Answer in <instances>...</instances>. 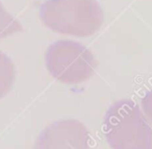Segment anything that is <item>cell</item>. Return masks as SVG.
Masks as SVG:
<instances>
[{
	"mask_svg": "<svg viewBox=\"0 0 152 149\" xmlns=\"http://www.w3.org/2000/svg\"><path fill=\"white\" fill-rule=\"evenodd\" d=\"M16 78V68L11 57L0 51V99L12 90Z\"/></svg>",
	"mask_w": 152,
	"mask_h": 149,
	"instance_id": "cell-5",
	"label": "cell"
},
{
	"mask_svg": "<svg viewBox=\"0 0 152 149\" xmlns=\"http://www.w3.org/2000/svg\"><path fill=\"white\" fill-rule=\"evenodd\" d=\"M103 134L112 149H152V128L140 103L122 99L110 106Z\"/></svg>",
	"mask_w": 152,
	"mask_h": 149,
	"instance_id": "cell-1",
	"label": "cell"
},
{
	"mask_svg": "<svg viewBox=\"0 0 152 149\" xmlns=\"http://www.w3.org/2000/svg\"><path fill=\"white\" fill-rule=\"evenodd\" d=\"M45 64L55 79L67 84L87 81L98 65L91 50L81 43L70 40L51 44L45 52Z\"/></svg>",
	"mask_w": 152,
	"mask_h": 149,
	"instance_id": "cell-3",
	"label": "cell"
},
{
	"mask_svg": "<svg viewBox=\"0 0 152 149\" xmlns=\"http://www.w3.org/2000/svg\"><path fill=\"white\" fill-rule=\"evenodd\" d=\"M90 141L89 130L83 122L61 119L42 130L34 149H89Z\"/></svg>",
	"mask_w": 152,
	"mask_h": 149,
	"instance_id": "cell-4",
	"label": "cell"
},
{
	"mask_svg": "<svg viewBox=\"0 0 152 149\" xmlns=\"http://www.w3.org/2000/svg\"><path fill=\"white\" fill-rule=\"evenodd\" d=\"M23 30V27L19 23L18 20L15 19L5 7L0 2V39L14 34L16 32H20Z\"/></svg>",
	"mask_w": 152,
	"mask_h": 149,
	"instance_id": "cell-6",
	"label": "cell"
},
{
	"mask_svg": "<svg viewBox=\"0 0 152 149\" xmlns=\"http://www.w3.org/2000/svg\"><path fill=\"white\" fill-rule=\"evenodd\" d=\"M140 106L152 128V90L146 92L145 95L142 97L140 101Z\"/></svg>",
	"mask_w": 152,
	"mask_h": 149,
	"instance_id": "cell-7",
	"label": "cell"
},
{
	"mask_svg": "<svg viewBox=\"0 0 152 149\" xmlns=\"http://www.w3.org/2000/svg\"><path fill=\"white\" fill-rule=\"evenodd\" d=\"M43 23L55 32L90 37L103 23V12L97 0H48L40 9Z\"/></svg>",
	"mask_w": 152,
	"mask_h": 149,
	"instance_id": "cell-2",
	"label": "cell"
}]
</instances>
